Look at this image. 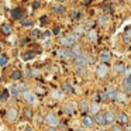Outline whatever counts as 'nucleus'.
<instances>
[{
    "label": "nucleus",
    "instance_id": "nucleus-1",
    "mask_svg": "<svg viewBox=\"0 0 131 131\" xmlns=\"http://www.w3.org/2000/svg\"><path fill=\"white\" fill-rule=\"evenodd\" d=\"M21 96H23L24 102L28 103V104H31V106H34V104H37V103H38V99H37V96H35V93H32L31 90L23 92V93H21Z\"/></svg>",
    "mask_w": 131,
    "mask_h": 131
},
{
    "label": "nucleus",
    "instance_id": "nucleus-2",
    "mask_svg": "<svg viewBox=\"0 0 131 131\" xmlns=\"http://www.w3.org/2000/svg\"><path fill=\"white\" fill-rule=\"evenodd\" d=\"M45 123L49 127H57V125H59V118L55 113H48L45 116Z\"/></svg>",
    "mask_w": 131,
    "mask_h": 131
},
{
    "label": "nucleus",
    "instance_id": "nucleus-3",
    "mask_svg": "<svg viewBox=\"0 0 131 131\" xmlns=\"http://www.w3.org/2000/svg\"><path fill=\"white\" fill-rule=\"evenodd\" d=\"M102 97L104 100H116L117 97H118V92L116 90V89H113V88H110V89H107V90H104L102 93Z\"/></svg>",
    "mask_w": 131,
    "mask_h": 131
},
{
    "label": "nucleus",
    "instance_id": "nucleus-4",
    "mask_svg": "<svg viewBox=\"0 0 131 131\" xmlns=\"http://www.w3.org/2000/svg\"><path fill=\"white\" fill-rule=\"evenodd\" d=\"M76 41H78L76 35H68V37L61 38V44H62V45H65V47H75Z\"/></svg>",
    "mask_w": 131,
    "mask_h": 131
},
{
    "label": "nucleus",
    "instance_id": "nucleus-5",
    "mask_svg": "<svg viewBox=\"0 0 131 131\" xmlns=\"http://www.w3.org/2000/svg\"><path fill=\"white\" fill-rule=\"evenodd\" d=\"M6 118H7V121L14 123L16 120L18 118V111H17V108H14V107L9 108V110H7V114H6Z\"/></svg>",
    "mask_w": 131,
    "mask_h": 131
},
{
    "label": "nucleus",
    "instance_id": "nucleus-6",
    "mask_svg": "<svg viewBox=\"0 0 131 131\" xmlns=\"http://www.w3.org/2000/svg\"><path fill=\"white\" fill-rule=\"evenodd\" d=\"M90 57H89L88 54H82V55H79V57L76 58V62H78V65H88L89 62H90Z\"/></svg>",
    "mask_w": 131,
    "mask_h": 131
},
{
    "label": "nucleus",
    "instance_id": "nucleus-7",
    "mask_svg": "<svg viewBox=\"0 0 131 131\" xmlns=\"http://www.w3.org/2000/svg\"><path fill=\"white\" fill-rule=\"evenodd\" d=\"M108 71H110V69H108L107 66L104 65V63H102V65H100L99 68H97V76H99V78H104V76H107V75H108Z\"/></svg>",
    "mask_w": 131,
    "mask_h": 131
},
{
    "label": "nucleus",
    "instance_id": "nucleus-8",
    "mask_svg": "<svg viewBox=\"0 0 131 131\" xmlns=\"http://www.w3.org/2000/svg\"><path fill=\"white\" fill-rule=\"evenodd\" d=\"M82 125L85 128H92L93 127V118L90 116H83L82 118Z\"/></svg>",
    "mask_w": 131,
    "mask_h": 131
},
{
    "label": "nucleus",
    "instance_id": "nucleus-9",
    "mask_svg": "<svg viewBox=\"0 0 131 131\" xmlns=\"http://www.w3.org/2000/svg\"><path fill=\"white\" fill-rule=\"evenodd\" d=\"M94 123H97L99 125H104V124H107V123H106V116H104V113H99V114H96V116H94Z\"/></svg>",
    "mask_w": 131,
    "mask_h": 131
},
{
    "label": "nucleus",
    "instance_id": "nucleus-10",
    "mask_svg": "<svg viewBox=\"0 0 131 131\" xmlns=\"http://www.w3.org/2000/svg\"><path fill=\"white\" fill-rule=\"evenodd\" d=\"M104 116H106V123H107V124H113L114 120H116V114H114L113 111H106Z\"/></svg>",
    "mask_w": 131,
    "mask_h": 131
},
{
    "label": "nucleus",
    "instance_id": "nucleus-11",
    "mask_svg": "<svg viewBox=\"0 0 131 131\" xmlns=\"http://www.w3.org/2000/svg\"><path fill=\"white\" fill-rule=\"evenodd\" d=\"M110 59H111V55H110V52L104 51V52H102V54H100V61H102L103 63H107V62H110Z\"/></svg>",
    "mask_w": 131,
    "mask_h": 131
},
{
    "label": "nucleus",
    "instance_id": "nucleus-12",
    "mask_svg": "<svg viewBox=\"0 0 131 131\" xmlns=\"http://www.w3.org/2000/svg\"><path fill=\"white\" fill-rule=\"evenodd\" d=\"M75 108H76V104H75L73 102H69V103H66V104H65V111L68 114H72L75 111Z\"/></svg>",
    "mask_w": 131,
    "mask_h": 131
},
{
    "label": "nucleus",
    "instance_id": "nucleus-13",
    "mask_svg": "<svg viewBox=\"0 0 131 131\" xmlns=\"http://www.w3.org/2000/svg\"><path fill=\"white\" fill-rule=\"evenodd\" d=\"M89 111H90L93 116L99 114V113H100V104H97V103H93V104L90 106V108H89Z\"/></svg>",
    "mask_w": 131,
    "mask_h": 131
},
{
    "label": "nucleus",
    "instance_id": "nucleus-14",
    "mask_svg": "<svg viewBox=\"0 0 131 131\" xmlns=\"http://www.w3.org/2000/svg\"><path fill=\"white\" fill-rule=\"evenodd\" d=\"M118 120L123 123V124H128V123H130V117H128V114H125V113H120L118 114Z\"/></svg>",
    "mask_w": 131,
    "mask_h": 131
},
{
    "label": "nucleus",
    "instance_id": "nucleus-15",
    "mask_svg": "<svg viewBox=\"0 0 131 131\" xmlns=\"http://www.w3.org/2000/svg\"><path fill=\"white\" fill-rule=\"evenodd\" d=\"M63 96H65V92H62V90H55V92H52V97H54V99L61 100V99H63Z\"/></svg>",
    "mask_w": 131,
    "mask_h": 131
},
{
    "label": "nucleus",
    "instance_id": "nucleus-16",
    "mask_svg": "<svg viewBox=\"0 0 131 131\" xmlns=\"http://www.w3.org/2000/svg\"><path fill=\"white\" fill-rule=\"evenodd\" d=\"M13 17L14 18H23L24 17V10L23 9H17L13 12Z\"/></svg>",
    "mask_w": 131,
    "mask_h": 131
},
{
    "label": "nucleus",
    "instance_id": "nucleus-17",
    "mask_svg": "<svg viewBox=\"0 0 131 131\" xmlns=\"http://www.w3.org/2000/svg\"><path fill=\"white\" fill-rule=\"evenodd\" d=\"M96 38H97L96 30H90V31L88 32V40H89V41H96Z\"/></svg>",
    "mask_w": 131,
    "mask_h": 131
},
{
    "label": "nucleus",
    "instance_id": "nucleus-18",
    "mask_svg": "<svg viewBox=\"0 0 131 131\" xmlns=\"http://www.w3.org/2000/svg\"><path fill=\"white\" fill-rule=\"evenodd\" d=\"M7 62H9V58H7V55H0V66H4L7 65Z\"/></svg>",
    "mask_w": 131,
    "mask_h": 131
},
{
    "label": "nucleus",
    "instance_id": "nucleus-19",
    "mask_svg": "<svg viewBox=\"0 0 131 131\" xmlns=\"http://www.w3.org/2000/svg\"><path fill=\"white\" fill-rule=\"evenodd\" d=\"M2 31H3V32H4V34H6V35H9L10 32H12V27H10L9 24H4V26L2 27Z\"/></svg>",
    "mask_w": 131,
    "mask_h": 131
},
{
    "label": "nucleus",
    "instance_id": "nucleus-20",
    "mask_svg": "<svg viewBox=\"0 0 131 131\" xmlns=\"http://www.w3.org/2000/svg\"><path fill=\"white\" fill-rule=\"evenodd\" d=\"M10 92H12L13 96H17L18 93H21V92H20V88H18V86H12V88H10Z\"/></svg>",
    "mask_w": 131,
    "mask_h": 131
},
{
    "label": "nucleus",
    "instance_id": "nucleus-21",
    "mask_svg": "<svg viewBox=\"0 0 131 131\" xmlns=\"http://www.w3.org/2000/svg\"><path fill=\"white\" fill-rule=\"evenodd\" d=\"M114 69H116L117 72H120V73L125 71V68H124V65H123V63H117V65H114Z\"/></svg>",
    "mask_w": 131,
    "mask_h": 131
},
{
    "label": "nucleus",
    "instance_id": "nucleus-22",
    "mask_svg": "<svg viewBox=\"0 0 131 131\" xmlns=\"http://www.w3.org/2000/svg\"><path fill=\"white\" fill-rule=\"evenodd\" d=\"M89 108H90V106H89L86 102L80 103V110H82V111H89Z\"/></svg>",
    "mask_w": 131,
    "mask_h": 131
},
{
    "label": "nucleus",
    "instance_id": "nucleus-23",
    "mask_svg": "<svg viewBox=\"0 0 131 131\" xmlns=\"http://www.w3.org/2000/svg\"><path fill=\"white\" fill-rule=\"evenodd\" d=\"M72 90H73V88H72V85H69V83H66V85H65V88H63V92H65V93H71Z\"/></svg>",
    "mask_w": 131,
    "mask_h": 131
},
{
    "label": "nucleus",
    "instance_id": "nucleus-24",
    "mask_svg": "<svg viewBox=\"0 0 131 131\" xmlns=\"http://www.w3.org/2000/svg\"><path fill=\"white\" fill-rule=\"evenodd\" d=\"M76 71H78V73H85V72H86V66H83V65H78Z\"/></svg>",
    "mask_w": 131,
    "mask_h": 131
},
{
    "label": "nucleus",
    "instance_id": "nucleus-25",
    "mask_svg": "<svg viewBox=\"0 0 131 131\" xmlns=\"http://www.w3.org/2000/svg\"><path fill=\"white\" fill-rule=\"evenodd\" d=\"M54 12L55 13H63L65 12V7L63 6H57V7H54Z\"/></svg>",
    "mask_w": 131,
    "mask_h": 131
},
{
    "label": "nucleus",
    "instance_id": "nucleus-26",
    "mask_svg": "<svg viewBox=\"0 0 131 131\" xmlns=\"http://www.w3.org/2000/svg\"><path fill=\"white\" fill-rule=\"evenodd\" d=\"M21 78V72L20 71H14L13 72V79H20Z\"/></svg>",
    "mask_w": 131,
    "mask_h": 131
},
{
    "label": "nucleus",
    "instance_id": "nucleus-27",
    "mask_svg": "<svg viewBox=\"0 0 131 131\" xmlns=\"http://www.w3.org/2000/svg\"><path fill=\"white\" fill-rule=\"evenodd\" d=\"M100 23H108V17L107 16H102V17H100Z\"/></svg>",
    "mask_w": 131,
    "mask_h": 131
},
{
    "label": "nucleus",
    "instance_id": "nucleus-28",
    "mask_svg": "<svg viewBox=\"0 0 131 131\" xmlns=\"http://www.w3.org/2000/svg\"><path fill=\"white\" fill-rule=\"evenodd\" d=\"M124 89L128 92V93H131V85H128V83H125V82H124Z\"/></svg>",
    "mask_w": 131,
    "mask_h": 131
},
{
    "label": "nucleus",
    "instance_id": "nucleus-29",
    "mask_svg": "<svg viewBox=\"0 0 131 131\" xmlns=\"http://www.w3.org/2000/svg\"><path fill=\"white\" fill-rule=\"evenodd\" d=\"M23 26H24V27H31V26H32V21L27 20V21H24V23H23Z\"/></svg>",
    "mask_w": 131,
    "mask_h": 131
},
{
    "label": "nucleus",
    "instance_id": "nucleus-30",
    "mask_svg": "<svg viewBox=\"0 0 131 131\" xmlns=\"http://www.w3.org/2000/svg\"><path fill=\"white\" fill-rule=\"evenodd\" d=\"M124 41H125V42H130V41H131V34H125L124 35Z\"/></svg>",
    "mask_w": 131,
    "mask_h": 131
},
{
    "label": "nucleus",
    "instance_id": "nucleus-31",
    "mask_svg": "<svg viewBox=\"0 0 131 131\" xmlns=\"http://www.w3.org/2000/svg\"><path fill=\"white\" fill-rule=\"evenodd\" d=\"M26 114H27V117H32V111L30 110V108H27V110H26Z\"/></svg>",
    "mask_w": 131,
    "mask_h": 131
},
{
    "label": "nucleus",
    "instance_id": "nucleus-32",
    "mask_svg": "<svg viewBox=\"0 0 131 131\" xmlns=\"http://www.w3.org/2000/svg\"><path fill=\"white\" fill-rule=\"evenodd\" d=\"M124 82H125V83H128V85H131V75H128V76H127V79H125Z\"/></svg>",
    "mask_w": 131,
    "mask_h": 131
},
{
    "label": "nucleus",
    "instance_id": "nucleus-33",
    "mask_svg": "<svg viewBox=\"0 0 131 131\" xmlns=\"http://www.w3.org/2000/svg\"><path fill=\"white\" fill-rule=\"evenodd\" d=\"M79 14H80V13H78V12H75V13H73V18H79V17H80V16H79Z\"/></svg>",
    "mask_w": 131,
    "mask_h": 131
},
{
    "label": "nucleus",
    "instance_id": "nucleus-34",
    "mask_svg": "<svg viewBox=\"0 0 131 131\" xmlns=\"http://www.w3.org/2000/svg\"><path fill=\"white\" fill-rule=\"evenodd\" d=\"M32 35H34V37H37V35H40V31H37V30H35V31H32Z\"/></svg>",
    "mask_w": 131,
    "mask_h": 131
},
{
    "label": "nucleus",
    "instance_id": "nucleus-35",
    "mask_svg": "<svg viewBox=\"0 0 131 131\" xmlns=\"http://www.w3.org/2000/svg\"><path fill=\"white\" fill-rule=\"evenodd\" d=\"M26 131H31V128H26Z\"/></svg>",
    "mask_w": 131,
    "mask_h": 131
},
{
    "label": "nucleus",
    "instance_id": "nucleus-36",
    "mask_svg": "<svg viewBox=\"0 0 131 131\" xmlns=\"http://www.w3.org/2000/svg\"><path fill=\"white\" fill-rule=\"evenodd\" d=\"M78 131H85V130H78Z\"/></svg>",
    "mask_w": 131,
    "mask_h": 131
},
{
    "label": "nucleus",
    "instance_id": "nucleus-37",
    "mask_svg": "<svg viewBox=\"0 0 131 131\" xmlns=\"http://www.w3.org/2000/svg\"><path fill=\"white\" fill-rule=\"evenodd\" d=\"M0 82H2V78H0Z\"/></svg>",
    "mask_w": 131,
    "mask_h": 131
}]
</instances>
